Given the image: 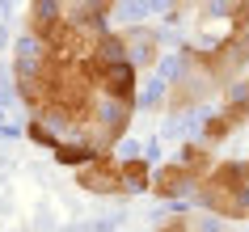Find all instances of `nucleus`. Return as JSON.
I'll return each mask as SVG.
<instances>
[{
    "instance_id": "8",
    "label": "nucleus",
    "mask_w": 249,
    "mask_h": 232,
    "mask_svg": "<svg viewBox=\"0 0 249 232\" xmlns=\"http://www.w3.org/2000/svg\"><path fill=\"white\" fill-rule=\"evenodd\" d=\"M224 140H232V123L215 110V114L203 118V143H207V148H215V143H224Z\"/></svg>"
},
{
    "instance_id": "6",
    "label": "nucleus",
    "mask_w": 249,
    "mask_h": 232,
    "mask_svg": "<svg viewBox=\"0 0 249 232\" xmlns=\"http://www.w3.org/2000/svg\"><path fill=\"white\" fill-rule=\"evenodd\" d=\"M178 161L186 165V173H190L195 181H198V178H207L211 169H215V152H211L203 140H186V143H182V152H178Z\"/></svg>"
},
{
    "instance_id": "5",
    "label": "nucleus",
    "mask_w": 249,
    "mask_h": 232,
    "mask_svg": "<svg viewBox=\"0 0 249 232\" xmlns=\"http://www.w3.org/2000/svg\"><path fill=\"white\" fill-rule=\"evenodd\" d=\"M220 114L232 123V131L249 127V80H232L228 85V93H224V102H220Z\"/></svg>"
},
{
    "instance_id": "7",
    "label": "nucleus",
    "mask_w": 249,
    "mask_h": 232,
    "mask_svg": "<svg viewBox=\"0 0 249 232\" xmlns=\"http://www.w3.org/2000/svg\"><path fill=\"white\" fill-rule=\"evenodd\" d=\"M51 156H55V161H59L64 169H80L85 161H93L97 152H93V148L80 140V135H68V140H59V143L51 148Z\"/></svg>"
},
{
    "instance_id": "3",
    "label": "nucleus",
    "mask_w": 249,
    "mask_h": 232,
    "mask_svg": "<svg viewBox=\"0 0 249 232\" xmlns=\"http://www.w3.org/2000/svg\"><path fill=\"white\" fill-rule=\"evenodd\" d=\"M64 17V0H26V21H21V34H34V38H47V30Z\"/></svg>"
},
{
    "instance_id": "1",
    "label": "nucleus",
    "mask_w": 249,
    "mask_h": 232,
    "mask_svg": "<svg viewBox=\"0 0 249 232\" xmlns=\"http://www.w3.org/2000/svg\"><path fill=\"white\" fill-rule=\"evenodd\" d=\"M76 186L85 194H97V198H118L123 190V173H118V156L114 152H97L93 161L76 169Z\"/></svg>"
},
{
    "instance_id": "9",
    "label": "nucleus",
    "mask_w": 249,
    "mask_h": 232,
    "mask_svg": "<svg viewBox=\"0 0 249 232\" xmlns=\"http://www.w3.org/2000/svg\"><path fill=\"white\" fill-rule=\"evenodd\" d=\"M26 135H30L34 143H38V148H55V143H59L55 127L47 123V118H38V114H30V118H26Z\"/></svg>"
},
{
    "instance_id": "2",
    "label": "nucleus",
    "mask_w": 249,
    "mask_h": 232,
    "mask_svg": "<svg viewBox=\"0 0 249 232\" xmlns=\"http://www.w3.org/2000/svg\"><path fill=\"white\" fill-rule=\"evenodd\" d=\"M148 194H157L160 203H186L190 194H195V178L186 173L182 161H165V165L152 169V186Z\"/></svg>"
},
{
    "instance_id": "4",
    "label": "nucleus",
    "mask_w": 249,
    "mask_h": 232,
    "mask_svg": "<svg viewBox=\"0 0 249 232\" xmlns=\"http://www.w3.org/2000/svg\"><path fill=\"white\" fill-rule=\"evenodd\" d=\"M118 173H123V190L127 194H148V186H152V161L140 152L118 156Z\"/></svg>"
},
{
    "instance_id": "10",
    "label": "nucleus",
    "mask_w": 249,
    "mask_h": 232,
    "mask_svg": "<svg viewBox=\"0 0 249 232\" xmlns=\"http://www.w3.org/2000/svg\"><path fill=\"white\" fill-rule=\"evenodd\" d=\"M160 232H190V219H186V215H178V219H169V224H165Z\"/></svg>"
}]
</instances>
